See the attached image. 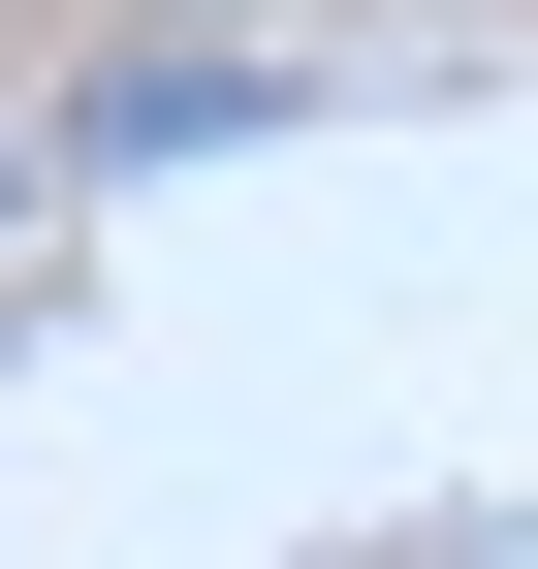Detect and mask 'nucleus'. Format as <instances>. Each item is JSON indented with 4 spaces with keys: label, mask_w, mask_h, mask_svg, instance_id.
Instances as JSON below:
<instances>
[{
    "label": "nucleus",
    "mask_w": 538,
    "mask_h": 569,
    "mask_svg": "<svg viewBox=\"0 0 538 569\" xmlns=\"http://www.w3.org/2000/svg\"><path fill=\"white\" fill-rule=\"evenodd\" d=\"M159 32H253V0H159Z\"/></svg>",
    "instance_id": "f257e3e1"
}]
</instances>
